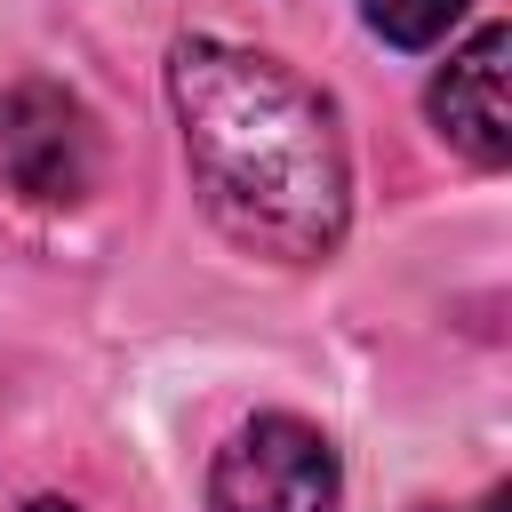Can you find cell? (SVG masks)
<instances>
[{"label":"cell","instance_id":"obj_1","mask_svg":"<svg viewBox=\"0 0 512 512\" xmlns=\"http://www.w3.org/2000/svg\"><path fill=\"white\" fill-rule=\"evenodd\" d=\"M168 104L208 224L264 264H328L352 224V160L336 104L264 48L176 40Z\"/></svg>","mask_w":512,"mask_h":512},{"label":"cell","instance_id":"obj_2","mask_svg":"<svg viewBox=\"0 0 512 512\" xmlns=\"http://www.w3.org/2000/svg\"><path fill=\"white\" fill-rule=\"evenodd\" d=\"M336 496H344V464L328 432L304 416H248L208 464L216 512H336Z\"/></svg>","mask_w":512,"mask_h":512},{"label":"cell","instance_id":"obj_3","mask_svg":"<svg viewBox=\"0 0 512 512\" xmlns=\"http://www.w3.org/2000/svg\"><path fill=\"white\" fill-rule=\"evenodd\" d=\"M96 120L72 88L24 80L0 96V184L32 208H80L96 192Z\"/></svg>","mask_w":512,"mask_h":512},{"label":"cell","instance_id":"obj_4","mask_svg":"<svg viewBox=\"0 0 512 512\" xmlns=\"http://www.w3.org/2000/svg\"><path fill=\"white\" fill-rule=\"evenodd\" d=\"M504 56L512 32L480 24L464 48H448V64L432 72V120L440 136L472 160V168H504L512 160V104H504Z\"/></svg>","mask_w":512,"mask_h":512},{"label":"cell","instance_id":"obj_5","mask_svg":"<svg viewBox=\"0 0 512 512\" xmlns=\"http://www.w3.org/2000/svg\"><path fill=\"white\" fill-rule=\"evenodd\" d=\"M464 8H472V0H360L368 32L392 40V48H440V40L464 24Z\"/></svg>","mask_w":512,"mask_h":512},{"label":"cell","instance_id":"obj_6","mask_svg":"<svg viewBox=\"0 0 512 512\" xmlns=\"http://www.w3.org/2000/svg\"><path fill=\"white\" fill-rule=\"evenodd\" d=\"M24 512H80V504H64V496H40V504H24Z\"/></svg>","mask_w":512,"mask_h":512},{"label":"cell","instance_id":"obj_7","mask_svg":"<svg viewBox=\"0 0 512 512\" xmlns=\"http://www.w3.org/2000/svg\"><path fill=\"white\" fill-rule=\"evenodd\" d=\"M480 512H504V496H488V504H480Z\"/></svg>","mask_w":512,"mask_h":512}]
</instances>
